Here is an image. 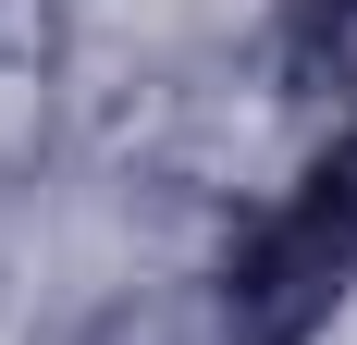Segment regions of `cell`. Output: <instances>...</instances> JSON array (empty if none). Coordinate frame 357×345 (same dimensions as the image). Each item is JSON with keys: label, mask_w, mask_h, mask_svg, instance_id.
<instances>
[]
</instances>
